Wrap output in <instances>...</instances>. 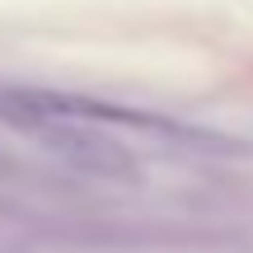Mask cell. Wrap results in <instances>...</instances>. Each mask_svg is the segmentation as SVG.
Returning a JSON list of instances; mask_svg holds the SVG:
<instances>
[{
  "label": "cell",
  "instance_id": "obj_1",
  "mask_svg": "<svg viewBox=\"0 0 253 253\" xmlns=\"http://www.w3.org/2000/svg\"><path fill=\"white\" fill-rule=\"evenodd\" d=\"M5 118H14V126L24 136H33L42 150H52L56 160H66L71 169L94 173V178H113V183H131L136 178V155L122 141H113L108 131L84 122V113L75 103L61 99H42V94H19V99L0 103Z\"/></svg>",
  "mask_w": 253,
  "mask_h": 253
}]
</instances>
